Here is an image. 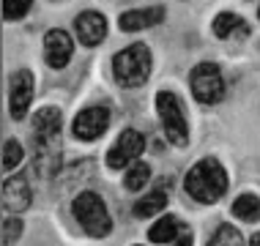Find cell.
<instances>
[{
	"mask_svg": "<svg viewBox=\"0 0 260 246\" xmlns=\"http://www.w3.org/2000/svg\"><path fill=\"white\" fill-rule=\"evenodd\" d=\"M249 246H260V233H255V235H252V241H249Z\"/></svg>",
	"mask_w": 260,
	"mask_h": 246,
	"instance_id": "cb8c5ba5",
	"label": "cell"
},
{
	"mask_svg": "<svg viewBox=\"0 0 260 246\" xmlns=\"http://www.w3.org/2000/svg\"><path fill=\"white\" fill-rule=\"evenodd\" d=\"M161 19H165V9H161V6H151V9H135V11L121 14L118 25H121V30H126V33H135V30H145V27H151V25H159Z\"/></svg>",
	"mask_w": 260,
	"mask_h": 246,
	"instance_id": "8fae6325",
	"label": "cell"
},
{
	"mask_svg": "<svg viewBox=\"0 0 260 246\" xmlns=\"http://www.w3.org/2000/svg\"><path fill=\"white\" fill-rule=\"evenodd\" d=\"M30 9H33V0H3V17L9 19V22L22 19Z\"/></svg>",
	"mask_w": 260,
	"mask_h": 246,
	"instance_id": "44dd1931",
	"label": "cell"
},
{
	"mask_svg": "<svg viewBox=\"0 0 260 246\" xmlns=\"http://www.w3.org/2000/svg\"><path fill=\"white\" fill-rule=\"evenodd\" d=\"M33 129L39 139H58L60 137V110L44 107L33 115Z\"/></svg>",
	"mask_w": 260,
	"mask_h": 246,
	"instance_id": "4fadbf2b",
	"label": "cell"
},
{
	"mask_svg": "<svg viewBox=\"0 0 260 246\" xmlns=\"http://www.w3.org/2000/svg\"><path fill=\"white\" fill-rule=\"evenodd\" d=\"M112 74H115L118 85L140 88L151 74V49L145 44H132L121 49L112 58Z\"/></svg>",
	"mask_w": 260,
	"mask_h": 246,
	"instance_id": "7a4b0ae2",
	"label": "cell"
},
{
	"mask_svg": "<svg viewBox=\"0 0 260 246\" xmlns=\"http://www.w3.org/2000/svg\"><path fill=\"white\" fill-rule=\"evenodd\" d=\"M72 214L74 219L85 227L88 235L93 238H104L110 235L112 230V219L107 214V208H104V200L96 192H82L74 197V205H72Z\"/></svg>",
	"mask_w": 260,
	"mask_h": 246,
	"instance_id": "3957f363",
	"label": "cell"
},
{
	"mask_svg": "<svg viewBox=\"0 0 260 246\" xmlns=\"http://www.w3.org/2000/svg\"><path fill=\"white\" fill-rule=\"evenodd\" d=\"M233 216L241 222H257L260 219V197L255 194H241L233 202Z\"/></svg>",
	"mask_w": 260,
	"mask_h": 246,
	"instance_id": "2e32d148",
	"label": "cell"
},
{
	"mask_svg": "<svg viewBox=\"0 0 260 246\" xmlns=\"http://www.w3.org/2000/svg\"><path fill=\"white\" fill-rule=\"evenodd\" d=\"M189 85H192V93L200 104H216L224 96V80L214 63H198L192 68Z\"/></svg>",
	"mask_w": 260,
	"mask_h": 246,
	"instance_id": "5b68a950",
	"label": "cell"
},
{
	"mask_svg": "<svg viewBox=\"0 0 260 246\" xmlns=\"http://www.w3.org/2000/svg\"><path fill=\"white\" fill-rule=\"evenodd\" d=\"M110 126V112L104 107H88L74 118V137L77 139H96L107 131Z\"/></svg>",
	"mask_w": 260,
	"mask_h": 246,
	"instance_id": "52a82bcc",
	"label": "cell"
},
{
	"mask_svg": "<svg viewBox=\"0 0 260 246\" xmlns=\"http://www.w3.org/2000/svg\"><path fill=\"white\" fill-rule=\"evenodd\" d=\"M74 30H77V39L85 47H96L104 41V36H107V19H104L99 11H82L80 17L74 19Z\"/></svg>",
	"mask_w": 260,
	"mask_h": 246,
	"instance_id": "9c48e42d",
	"label": "cell"
},
{
	"mask_svg": "<svg viewBox=\"0 0 260 246\" xmlns=\"http://www.w3.org/2000/svg\"><path fill=\"white\" fill-rule=\"evenodd\" d=\"M181 227H184V224L175 219V216H161V219L148 230V238L153 243H170L173 238L181 233Z\"/></svg>",
	"mask_w": 260,
	"mask_h": 246,
	"instance_id": "5bb4252c",
	"label": "cell"
},
{
	"mask_svg": "<svg viewBox=\"0 0 260 246\" xmlns=\"http://www.w3.org/2000/svg\"><path fill=\"white\" fill-rule=\"evenodd\" d=\"M22 156H25L22 145H19L17 139H6L3 143V170L9 172V170H14V167H19L22 164Z\"/></svg>",
	"mask_w": 260,
	"mask_h": 246,
	"instance_id": "d6986e66",
	"label": "cell"
},
{
	"mask_svg": "<svg viewBox=\"0 0 260 246\" xmlns=\"http://www.w3.org/2000/svg\"><path fill=\"white\" fill-rule=\"evenodd\" d=\"M208 246H244V241H241V233H238L236 227L222 224V227L216 230V235L208 241Z\"/></svg>",
	"mask_w": 260,
	"mask_h": 246,
	"instance_id": "ffe728a7",
	"label": "cell"
},
{
	"mask_svg": "<svg viewBox=\"0 0 260 246\" xmlns=\"http://www.w3.org/2000/svg\"><path fill=\"white\" fill-rule=\"evenodd\" d=\"M151 178V170L145 161H132L129 167H126V175H123V186L129 189V192H140L145 184H148Z\"/></svg>",
	"mask_w": 260,
	"mask_h": 246,
	"instance_id": "ac0fdd59",
	"label": "cell"
},
{
	"mask_svg": "<svg viewBox=\"0 0 260 246\" xmlns=\"http://www.w3.org/2000/svg\"><path fill=\"white\" fill-rule=\"evenodd\" d=\"M236 30L241 33V36H247V25H244V19H241V17H236V14L222 11L219 17L214 19V33H216L219 39H230V36H236Z\"/></svg>",
	"mask_w": 260,
	"mask_h": 246,
	"instance_id": "9a60e30c",
	"label": "cell"
},
{
	"mask_svg": "<svg viewBox=\"0 0 260 246\" xmlns=\"http://www.w3.org/2000/svg\"><path fill=\"white\" fill-rule=\"evenodd\" d=\"M165 205H167V194H165V192H151L148 197L137 200L132 210H135L137 219H148V216H156Z\"/></svg>",
	"mask_w": 260,
	"mask_h": 246,
	"instance_id": "e0dca14e",
	"label": "cell"
},
{
	"mask_svg": "<svg viewBox=\"0 0 260 246\" xmlns=\"http://www.w3.org/2000/svg\"><path fill=\"white\" fill-rule=\"evenodd\" d=\"M33 101V74L22 68L11 77V98H9V107H11V118H25L27 110H30Z\"/></svg>",
	"mask_w": 260,
	"mask_h": 246,
	"instance_id": "ba28073f",
	"label": "cell"
},
{
	"mask_svg": "<svg viewBox=\"0 0 260 246\" xmlns=\"http://www.w3.org/2000/svg\"><path fill=\"white\" fill-rule=\"evenodd\" d=\"M74 44L69 39L66 30H50L44 36V58L52 68H63L69 60H72Z\"/></svg>",
	"mask_w": 260,
	"mask_h": 246,
	"instance_id": "30bf717a",
	"label": "cell"
},
{
	"mask_svg": "<svg viewBox=\"0 0 260 246\" xmlns=\"http://www.w3.org/2000/svg\"><path fill=\"white\" fill-rule=\"evenodd\" d=\"M30 205V186L25 178H6L3 181V208L6 210H25Z\"/></svg>",
	"mask_w": 260,
	"mask_h": 246,
	"instance_id": "7c38bea8",
	"label": "cell"
},
{
	"mask_svg": "<svg viewBox=\"0 0 260 246\" xmlns=\"http://www.w3.org/2000/svg\"><path fill=\"white\" fill-rule=\"evenodd\" d=\"M19 235H22V222L19 219H6L3 222V246L17 243Z\"/></svg>",
	"mask_w": 260,
	"mask_h": 246,
	"instance_id": "7402d4cb",
	"label": "cell"
},
{
	"mask_svg": "<svg viewBox=\"0 0 260 246\" xmlns=\"http://www.w3.org/2000/svg\"><path fill=\"white\" fill-rule=\"evenodd\" d=\"M143 151H145V137L140 134V131H135V129H126L123 134L118 137V143L110 148L107 164L112 167V170H121V167L137 161Z\"/></svg>",
	"mask_w": 260,
	"mask_h": 246,
	"instance_id": "8992f818",
	"label": "cell"
},
{
	"mask_svg": "<svg viewBox=\"0 0 260 246\" xmlns=\"http://www.w3.org/2000/svg\"><path fill=\"white\" fill-rule=\"evenodd\" d=\"M175 246H192V235H189V233H186V235H184V238H181V241H178V243H175Z\"/></svg>",
	"mask_w": 260,
	"mask_h": 246,
	"instance_id": "603a6c76",
	"label": "cell"
},
{
	"mask_svg": "<svg viewBox=\"0 0 260 246\" xmlns=\"http://www.w3.org/2000/svg\"><path fill=\"white\" fill-rule=\"evenodd\" d=\"M156 110H159V118H161V126H165V134L173 145L184 148L186 139H189V126H186V118H184V110H181L178 98L167 90L156 93Z\"/></svg>",
	"mask_w": 260,
	"mask_h": 246,
	"instance_id": "277c9868",
	"label": "cell"
},
{
	"mask_svg": "<svg viewBox=\"0 0 260 246\" xmlns=\"http://www.w3.org/2000/svg\"><path fill=\"white\" fill-rule=\"evenodd\" d=\"M186 194L198 202H216L228 192V172L216 159H203L186 172Z\"/></svg>",
	"mask_w": 260,
	"mask_h": 246,
	"instance_id": "6da1fadb",
	"label": "cell"
}]
</instances>
